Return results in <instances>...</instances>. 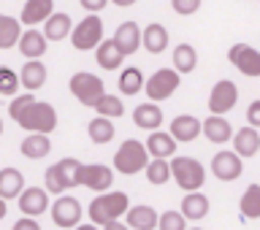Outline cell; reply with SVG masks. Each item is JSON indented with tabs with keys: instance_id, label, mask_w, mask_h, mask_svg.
<instances>
[{
	"instance_id": "cell-1",
	"label": "cell",
	"mask_w": 260,
	"mask_h": 230,
	"mask_svg": "<svg viewBox=\"0 0 260 230\" xmlns=\"http://www.w3.org/2000/svg\"><path fill=\"white\" fill-rule=\"evenodd\" d=\"M8 114H11V119L19 127L27 130V133H44V136H49V133H54V127H57L54 106L36 101V95H32V92L16 95L11 101V106H8Z\"/></svg>"
},
{
	"instance_id": "cell-2",
	"label": "cell",
	"mask_w": 260,
	"mask_h": 230,
	"mask_svg": "<svg viewBox=\"0 0 260 230\" xmlns=\"http://www.w3.org/2000/svg\"><path fill=\"white\" fill-rule=\"evenodd\" d=\"M130 198L125 192H103L89 203V222L98 227H106L109 222H117L127 214Z\"/></svg>"
},
{
	"instance_id": "cell-3",
	"label": "cell",
	"mask_w": 260,
	"mask_h": 230,
	"mask_svg": "<svg viewBox=\"0 0 260 230\" xmlns=\"http://www.w3.org/2000/svg\"><path fill=\"white\" fill-rule=\"evenodd\" d=\"M79 168L81 162L76 157H65L60 162H54V166H49L44 176V190L60 198V195H65V190L79 187Z\"/></svg>"
},
{
	"instance_id": "cell-4",
	"label": "cell",
	"mask_w": 260,
	"mask_h": 230,
	"mask_svg": "<svg viewBox=\"0 0 260 230\" xmlns=\"http://www.w3.org/2000/svg\"><path fill=\"white\" fill-rule=\"evenodd\" d=\"M146 166H149V152H146V146L141 141H136V138L122 141V146L117 149V154H114V171H119V174H125V176H133V174L146 171Z\"/></svg>"
},
{
	"instance_id": "cell-5",
	"label": "cell",
	"mask_w": 260,
	"mask_h": 230,
	"mask_svg": "<svg viewBox=\"0 0 260 230\" xmlns=\"http://www.w3.org/2000/svg\"><path fill=\"white\" fill-rule=\"evenodd\" d=\"M68 89L73 92V97H76L81 106H87V109H95L98 101H101V97L106 95V87H103L101 76H95V73H87V71L73 73L71 81H68Z\"/></svg>"
},
{
	"instance_id": "cell-6",
	"label": "cell",
	"mask_w": 260,
	"mask_h": 230,
	"mask_svg": "<svg viewBox=\"0 0 260 230\" xmlns=\"http://www.w3.org/2000/svg\"><path fill=\"white\" fill-rule=\"evenodd\" d=\"M171 176L184 192H198L206 182V168L195 157H174L171 160Z\"/></svg>"
},
{
	"instance_id": "cell-7",
	"label": "cell",
	"mask_w": 260,
	"mask_h": 230,
	"mask_svg": "<svg viewBox=\"0 0 260 230\" xmlns=\"http://www.w3.org/2000/svg\"><path fill=\"white\" fill-rule=\"evenodd\" d=\"M103 41V19L98 14H87L71 32V44L79 52H87V49H98Z\"/></svg>"
},
{
	"instance_id": "cell-8",
	"label": "cell",
	"mask_w": 260,
	"mask_h": 230,
	"mask_svg": "<svg viewBox=\"0 0 260 230\" xmlns=\"http://www.w3.org/2000/svg\"><path fill=\"white\" fill-rule=\"evenodd\" d=\"M179 81H182V76H179L174 68H160L146 79L144 92H146V97H149V103L168 101V97L179 89Z\"/></svg>"
},
{
	"instance_id": "cell-9",
	"label": "cell",
	"mask_w": 260,
	"mask_h": 230,
	"mask_svg": "<svg viewBox=\"0 0 260 230\" xmlns=\"http://www.w3.org/2000/svg\"><path fill=\"white\" fill-rule=\"evenodd\" d=\"M228 62H231L236 71H241L244 76H249V79L260 76V52L252 49L249 44H233L231 49H228Z\"/></svg>"
},
{
	"instance_id": "cell-10",
	"label": "cell",
	"mask_w": 260,
	"mask_h": 230,
	"mask_svg": "<svg viewBox=\"0 0 260 230\" xmlns=\"http://www.w3.org/2000/svg\"><path fill=\"white\" fill-rule=\"evenodd\" d=\"M52 219L57 227L65 230H76L81 222V203L73 198V195H60L52 203Z\"/></svg>"
},
{
	"instance_id": "cell-11",
	"label": "cell",
	"mask_w": 260,
	"mask_h": 230,
	"mask_svg": "<svg viewBox=\"0 0 260 230\" xmlns=\"http://www.w3.org/2000/svg\"><path fill=\"white\" fill-rule=\"evenodd\" d=\"M236 101H239V89H236L233 81L231 79L217 81V84L211 87V92H209V111H211V117H222V114H228L236 106Z\"/></svg>"
},
{
	"instance_id": "cell-12",
	"label": "cell",
	"mask_w": 260,
	"mask_h": 230,
	"mask_svg": "<svg viewBox=\"0 0 260 230\" xmlns=\"http://www.w3.org/2000/svg\"><path fill=\"white\" fill-rule=\"evenodd\" d=\"M114 182V171L109 166H101V162H92V166H84L81 162L79 168V187H89L98 195L109 192V187Z\"/></svg>"
},
{
	"instance_id": "cell-13",
	"label": "cell",
	"mask_w": 260,
	"mask_h": 230,
	"mask_svg": "<svg viewBox=\"0 0 260 230\" xmlns=\"http://www.w3.org/2000/svg\"><path fill=\"white\" fill-rule=\"evenodd\" d=\"M244 171V162L236 152H217L211 157V174H214L219 182H233L239 179Z\"/></svg>"
},
{
	"instance_id": "cell-14",
	"label": "cell",
	"mask_w": 260,
	"mask_h": 230,
	"mask_svg": "<svg viewBox=\"0 0 260 230\" xmlns=\"http://www.w3.org/2000/svg\"><path fill=\"white\" fill-rule=\"evenodd\" d=\"M49 209V192L44 187H24V192L19 195V211L24 217L36 219L38 214H44Z\"/></svg>"
},
{
	"instance_id": "cell-15",
	"label": "cell",
	"mask_w": 260,
	"mask_h": 230,
	"mask_svg": "<svg viewBox=\"0 0 260 230\" xmlns=\"http://www.w3.org/2000/svg\"><path fill=\"white\" fill-rule=\"evenodd\" d=\"M171 136H174V141L179 144H190L195 141L201 133H203V122H198L192 117V114H179V117H174V122H171Z\"/></svg>"
},
{
	"instance_id": "cell-16",
	"label": "cell",
	"mask_w": 260,
	"mask_h": 230,
	"mask_svg": "<svg viewBox=\"0 0 260 230\" xmlns=\"http://www.w3.org/2000/svg\"><path fill=\"white\" fill-rule=\"evenodd\" d=\"M114 44L122 54H136L138 49H141V27H138L136 22H122L117 32H114Z\"/></svg>"
},
{
	"instance_id": "cell-17",
	"label": "cell",
	"mask_w": 260,
	"mask_h": 230,
	"mask_svg": "<svg viewBox=\"0 0 260 230\" xmlns=\"http://www.w3.org/2000/svg\"><path fill=\"white\" fill-rule=\"evenodd\" d=\"M133 122L138 130H149V133H157L160 125H162V111L157 103H141L133 109Z\"/></svg>"
},
{
	"instance_id": "cell-18",
	"label": "cell",
	"mask_w": 260,
	"mask_h": 230,
	"mask_svg": "<svg viewBox=\"0 0 260 230\" xmlns=\"http://www.w3.org/2000/svg\"><path fill=\"white\" fill-rule=\"evenodd\" d=\"M160 222V214L154 211L152 206H130L127 214H125V225L130 230H154Z\"/></svg>"
},
{
	"instance_id": "cell-19",
	"label": "cell",
	"mask_w": 260,
	"mask_h": 230,
	"mask_svg": "<svg viewBox=\"0 0 260 230\" xmlns=\"http://www.w3.org/2000/svg\"><path fill=\"white\" fill-rule=\"evenodd\" d=\"M146 152L152 154V160H171L176 157V141L171 133H162V130H157V133H152L149 138H146Z\"/></svg>"
},
{
	"instance_id": "cell-20",
	"label": "cell",
	"mask_w": 260,
	"mask_h": 230,
	"mask_svg": "<svg viewBox=\"0 0 260 230\" xmlns=\"http://www.w3.org/2000/svg\"><path fill=\"white\" fill-rule=\"evenodd\" d=\"M52 14H54V0H27V3L22 6V19L19 22L32 27V24L46 22Z\"/></svg>"
},
{
	"instance_id": "cell-21",
	"label": "cell",
	"mask_w": 260,
	"mask_h": 230,
	"mask_svg": "<svg viewBox=\"0 0 260 230\" xmlns=\"http://www.w3.org/2000/svg\"><path fill=\"white\" fill-rule=\"evenodd\" d=\"M233 152L239 157H255L260 152V133L255 127H239V133H233Z\"/></svg>"
},
{
	"instance_id": "cell-22",
	"label": "cell",
	"mask_w": 260,
	"mask_h": 230,
	"mask_svg": "<svg viewBox=\"0 0 260 230\" xmlns=\"http://www.w3.org/2000/svg\"><path fill=\"white\" fill-rule=\"evenodd\" d=\"M141 46H144L149 54L166 52V49H168V30L162 27V24H157V22L146 24V27L141 30Z\"/></svg>"
},
{
	"instance_id": "cell-23",
	"label": "cell",
	"mask_w": 260,
	"mask_h": 230,
	"mask_svg": "<svg viewBox=\"0 0 260 230\" xmlns=\"http://www.w3.org/2000/svg\"><path fill=\"white\" fill-rule=\"evenodd\" d=\"M24 192V176L22 171L16 168H0V198L3 201H11V198H19Z\"/></svg>"
},
{
	"instance_id": "cell-24",
	"label": "cell",
	"mask_w": 260,
	"mask_h": 230,
	"mask_svg": "<svg viewBox=\"0 0 260 230\" xmlns=\"http://www.w3.org/2000/svg\"><path fill=\"white\" fill-rule=\"evenodd\" d=\"M46 44H49V41L44 38V32L27 30V32H22V38H19V44H16V49H19L22 57H27V60H41V57L46 54Z\"/></svg>"
},
{
	"instance_id": "cell-25",
	"label": "cell",
	"mask_w": 260,
	"mask_h": 230,
	"mask_svg": "<svg viewBox=\"0 0 260 230\" xmlns=\"http://www.w3.org/2000/svg\"><path fill=\"white\" fill-rule=\"evenodd\" d=\"M209 214V198L203 192H187L182 198V217L187 222H201Z\"/></svg>"
},
{
	"instance_id": "cell-26",
	"label": "cell",
	"mask_w": 260,
	"mask_h": 230,
	"mask_svg": "<svg viewBox=\"0 0 260 230\" xmlns=\"http://www.w3.org/2000/svg\"><path fill=\"white\" fill-rule=\"evenodd\" d=\"M46 81V65L41 60H27L22 65V73H19V84L27 89V92H36V89L44 87Z\"/></svg>"
},
{
	"instance_id": "cell-27",
	"label": "cell",
	"mask_w": 260,
	"mask_h": 230,
	"mask_svg": "<svg viewBox=\"0 0 260 230\" xmlns=\"http://www.w3.org/2000/svg\"><path fill=\"white\" fill-rule=\"evenodd\" d=\"M95 60L103 71H117V68H122V62H125V54L117 49L114 38H109V41H101V46L95 49Z\"/></svg>"
},
{
	"instance_id": "cell-28",
	"label": "cell",
	"mask_w": 260,
	"mask_h": 230,
	"mask_svg": "<svg viewBox=\"0 0 260 230\" xmlns=\"http://www.w3.org/2000/svg\"><path fill=\"white\" fill-rule=\"evenodd\" d=\"M71 32H73V22H71L68 14L54 11V14L44 22V38H46V41H62V38H68Z\"/></svg>"
},
{
	"instance_id": "cell-29",
	"label": "cell",
	"mask_w": 260,
	"mask_h": 230,
	"mask_svg": "<svg viewBox=\"0 0 260 230\" xmlns=\"http://www.w3.org/2000/svg\"><path fill=\"white\" fill-rule=\"evenodd\" d=\"M203 136L211 144H225V141H233V127L225 117H209L203 122Z\"/></svg>"
},
{
	"instance_id": "cell-30",
	"label": "cell",
	"mask_w": 260,
	"mask_h": 230,
	"mask_svg": "<svg viewBox=\"0 0 260 230\" xmlns=\"http://www.w3.org/2000/svg\"><path fill=\"white\" fill-rule=\"evenodd\" d=\"M52 152V141H49V136L44 133H30L22 138V154L30 160H41L46 157V154Z\"/></svg>"
},
{
	"instance_id": "cell-31",
	"label": "cell",
	"mask_w": 260,
	"mask_h": 230,
	"mask_svg": "<svg viewBox=\"0 0 260 230\" xmlns=\"http://www.w3.org/2000/svg\"><path fill=\"white\" fill-rule=\"evenodd\" d=\"M22 38V22L0 14V49H14Z\"/></svg>"
},
{
	"instance_id": "cell-32",
	"label": "cell",
	"mask_w": 260,
	"mask_h": 230,
	"mask_svg": "<svg viewBox=\"0 0 260 230\" xmlns=\"http://www.w3.org/2000/svg\"><path fill=\"white\" fill-rule=\"evenodd\" d=\"M239 211L244 219H260V184H249L239 201Z\"/></svg>"
},
{
	"instance_id": "cell-33",
	"label": "cell",
	"mask_w": 260,
	"mask_h": 230,
	"mask_svg": "<svg viewBox=\"0 0 260 230\" xmlns=\"http://www.w3.org/2000/svg\"><path fill=\"white\" fill-rule=\"evenodd\" d=\"M195 65H198V52L190 44H179L174 49V71L182 76V73H192Z\"/></svg>"
},
{
	"instance_id": "cell-34",
	"label": "cell",
	"mask_w": 260,
	"mask_h": 230,
	"mask_svg": "<svg viewBox=\"0 0 260 230\" xmlns=\"http://www.w3.org/2000/svg\"><path fill=\"white\" fill-rule=\"evenodd\" d=\"M144 84H146V79H144V73H141V68H125L119 73V92L122 95H138L144 89Z\"/></svg>"
},
{
	"instance_id": "cell-35",
	"label": "cell",
	"mask_w": 260,
	"mask_h": 230,
	"mask_svg": "<svg viewBox=\"0 0 260 230\" xmlns=\"http://www.w3.org/2000/svg\"><path fill=\"white\" fill-rule=\"evenodd\" d=\"M87 133H89V138H92V144H109L117 130H114L111 119H106V117H95L92 122H89Z\"/></svg>"
},
{
	"instance_id": "cell-36",
	"label": "cell",
	"mask_w": 260,
	"mask_h": 230,
	"mask_svg": "<svg viewBox=\"0 0 260 230\" xmlns=\"http://www.w3.org/2000/svg\"><path fill=\"white\" fill-rule=\"evenodd\" d=\"M95 111L101 114V117H106V119H117V117H122V114H125V103H122V97L106 92L101 101H98Z\"/></svg>"
},
{
	"instance_id": "cell-37",
	"label": "cell",
	"mask_w": 260,
	"mask_h": 230,
	"mask_svg": "<svg viewBox=\"0 0 260 230\" xmlns=\"http://www.w3.org/2000/svg\"><path fill=\"white\" fill-rule=\"evenodd\" d=\"M146 179H149V184H166L171 179V160H149V166H146Z\"/></svg>"
},
{
	"instance_id": "cell-38",
	"label": "cell",
	"mask_w": 260,
	"mask_h": 230,
	"mask_svg": "<svg viewBox=\"0 0 260 230\" xmlns=\"http://www.w3.org/2000/svg\"><path fill=\"white\" fill-rule=\"evenodd\" d=\"M19 89V73L8 65H0V95H14Z\"/></svg>"
},
{
	"instance_id": "cell-39",
	"label": "cell",
	"mask_w": 260,
	"mask_h": 230,
	"mask_svg": "<svg viewBox=\"0 0 260 230\" xmlns=\"http://www.w3.org/2000/svg\"><path fill=\"white\" fill-rule=\"evenodd\" d=\"M157 230H187V219L182 217V211H162L160 214V222Z\"/></svg>"
},
{
	"instance_id": "cell-40",
	"label": "cell",
	"mask_w": 260,
	"mask_h": 230,
	"mask_svg": "<svg viewBox=\"0 0 260 230\" xmlns=\"http://www.w3.org/2000/svg\"><path fill=\"white\" fill-rule=\"evenodd\" d=\"M171 6L179 16H192L201 8V0H171Z\"/></svg>"
},
{
	"instance_id": "cell-41",
	"label": "cell",
	"mask_w": 260,
	"mask_h": 230,
	"mask_svg": "<svg viewBox=\"0 0 260 230\" xmlns=\"http://www.w3.org/2000/svg\"><path fill=\"white\" fill-rule=\"evenodd\" d=\"M247 119H249V127H260V101H252L249 109H247Z\"/></svg>"
},
{
	"instance_id": "cell-42",
	"label": "cell",
	"mask_w": 260,
	"mask_h": 230,
	"mask_svg": "<svg viewBox=\"0 0 260 230\" xmlns=\"http://www.w3.org/2000/svg\"><path fill=\"white\" fill-rule=\"evenodd\" d=\"M79 3H81V8H84L87 14H98L101 8H106L109 0H79Z\"/></svg>"
},
{
	"instance_id": "cell-43",
	"label": "cell",
	"mask_w": 260,
	"mask_h": 230,
	"mask_svg": "<svg viewBox=\"0 0 260 230\" xmlns=\"http://www.w3.org/2000/svg\"><path fill=\"white\" fill-rule=\"evenodd\" d=\"M14 230H41V227L32 217H22L19 222H14Z\"/></svg>"
},
{
	"instance_id": "cell-44",
	"label": "cell",
	"mask_w": 260,
	"mask_h": 230,
	"mask_svg": "<svg viewBox=\"0 0 260 230\" xmlns=\"http://www.w3.org/2000/svg\"><path fill=\"white\" fill-rule=\"evenodd\" d=\"M103 230H130L125 222H109V225H106Z\"/></svg>"
},
{
	"instance_id": "cell-45",
	"label": "cell",
	"mask_w": 260,
	"mask_h": 230,
	"mask_svg": "<svg viewBox=\"0 0 260 230\" xmlns=\"http://www.w3.org/2000/svg\"><path fill=\"white\" fill-rule=\"evenodd\" d=\"M111 3H114V6H119V8H127V6H133L136 0H111Z\"/></svg>"
},
{
	"instance_id": "cell-46",
	"label": "cell",
	"mask_w": 260,
	"mask_h": 230,
	"mask_svg": "<svg viewBox=\"0 0 260 230\" xmlns=\"http://www.w3.org/2000/svg\"><path fill=\"white\" fill-rule=\"evenodd\" d=\"M76 230H101V227H98V225H92V222H87V225H79Z\"/></svg>"
},
{
	"instance_id": "cell-47",
	"label": "cell",
	"mask_w": 260,
	"mask_h": 230,
	"mask_svg": "<svg viewBox=\"0 0 260 230\" xmlns=\"http://www.w3.org/2000/svg\"><path fill=\"white\" fill-rule=\"evenodd\" d=\"M6 211H8V209H6V201H3V198H0V219H3V217H6Z\"/></svg>"
},
{
	"instance_id": "cell-48",
	"label": "cell",
	"mask_w": 260,
	"mask_h": 230,
	"mask_svg": "<svg viewBox=\"0 0 260 230\" xmlns=\"http://www.w3.org/2000/svg\"><path fill=\"white\" fill-rule=\"evenodd\" d=\"M0 136H3V122H0Z\"/></svg>"
},
{
	"instance_id": "cell-49",
	"label": "cell",
	"mask_w": 260,
	"mask_h": 230,
	"mask_svg": "<svg viewBox=\"0 0 260 230\" xmlns=\"http://www.w3.org/2000/svg\"><path fill=\"white\" fill-rule=\"evenodd\" d=\"M192 230H201V227H192Z\"/></svg>"
}]
</instances>
